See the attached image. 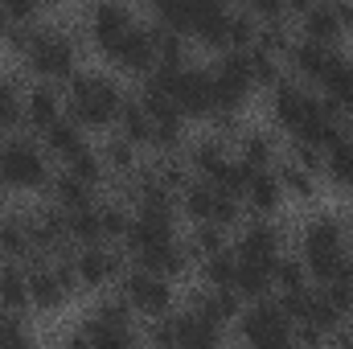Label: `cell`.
Returning a JSON list of instances; mask_svg holds the SVG:
<instances>
[{"label": "cell", "mask_w": 353, "mask_h": 349, "mask_svg": "<svg viewBox=\"0 0 353 349\" xmlns=\"http://www.w3.org/2000/svg\"><path fill=\"white\" fill-rule=\"evenodd\" d=\"M123 90L103 70H74L66 79V115L79 119L87 132H103L119 119Z\"/></svg>", "instance_id": "cell-1"}, {"label": "cell", "mask_w": 353, "mask_h": 349, "mask_svg": "<svg viewBox=\"0 0 353 349\" xmlns=\"http://www.w3.org/2000/svg\"><path fill=\"white\" fill-rule=\"evenodd\" d=\"M25 70L41 83H62L79 70V37L66 33L62 25H33L29 37H25Z\"/></svg>", "instance_id": "cell-2"}, {"label": "cell", "mask_w": 353, "mask_h": 349, "mask_svg": "<svg viewBox=\"0 0 353 349\" xmlns=\"http://www.w3.org/2000/svg\"><path fill=\"white\" fill-rule=\"evenodd\" d=\"M345 222L337 218V214H316V218H308L304 226H300V259L308 267V275L321 283V279H329L341 263L350 259V251H345Z\"/></svg>", "instance_id": "cell-3"}, {"label": "cell", "mask_w": 353, "mask_h": 349, "mask_svg": "<svg viewBox=\"0 0 353 349\" xmlns=\"http://www.w3.org/2000/svg\"><path fill=\"white\" fill-rule=\"evenodd\" d=\"M144 79L165 90L185 111V119H210L218 111V103H214V74L205 66H193V62H185V66H157Z\"/></svg>", "instance_id": "cell-4"}, {"label": "cell", "mask_w": 353, "mask_h": 349, "mask_svg": "<svg viewBox=\"0 0 353 349\" xmlns=\"http://www.w3.org/2000/svg\"><path fill=\"white\" fill-rule=\"evenodd\" d=\"M0 181L12 193H37L46 189L50 177V152L46 144L29 140V136H4L0 140Z\"/></svg>", "instance_id": "cell-5"}, {"label": "cell", "mask_w": 353, "mask_h": 349, "mask_svg": "<svg viewBox=\"0 0 353 349\" xmlns=\"http://www.w3.org/2000/svg\"><path fill=\"white\" fill-rule=\"evenodd\" d=\"M119 296L128 300V308L144 321H161L176 308V292H173V279L152 271V267H128L123 279H119Z\"/></svg>", "instance_id": "cell-6"}, {"label": "cell", "mask_w": 353, "mask_h": 349, "mask_svg": "<svg viewBox=\"0 0 353 349\" xmlns=\"http://www.w3.org/2000/svg\"><path fill=\"white\" fill-rule=\"evenodd\" d=\"M132 308H128V300L119 296V300H99L94 308H90V317L74 329V341H87V346H132L140 333H136V325H132Z\"/></svg>", "instance_id": "cell-7"}, {"label": "cell", "mask_w": 353, "mask_h": 349, "mask_svg": "<svg viewBox=\"0 0 353 349\" xmlns=\"http://www.w3.org/2000/svg\"><path fill=\"white\" fill-rule=\"evenodd\" d=\"M239 337L247 346H283V341H296V325L279 300L263 296V300H251L247 312H239Z\"/></svg>", "instance_id": "cell-8"}, {"label": "cell", "mask_w": 353, "mask_h": 349, "mask_svg": "<svg viewBox=\"0 0 353 349\" xmlns=\"http://www.w3.org/2000/svg\"><path fill=\"white\" fill-rule=\"evenodd\" d=\"M214 74V103L218 111H243L255 94V79H251V62L247 50H222V58L210 66Z\"/></svg>", "instance_id": "cell-9"}, {"label": "cell", "mask_w": 353, "mask_h": 349, "mask_svg": "<svg viewBox=\"0 0 353 349\" xmlns=\"http://www.w3.org/2000/svg\"><path fill=\"white\" fill-rule=\"evenodd\" d=\"M123 251H115L111 243H87V247H74V275H79V288L87 292H107L111 283L123 279Z\"/></svg>", "instance_id": "cell-10"}, {"label": "cell", "mask_w": 353, "mask_h": 349, "mask_svg": "<svg viewBox=\"0 0 353 349\" xmlns=\"http://www.w3.org/2000/svg\"><path fill=\"white\" fill-rule=\"evenodd\" d=\"M107 62H111L115 70L132 74V79L152 74V70H157V25H140V21H136V25L111 46Z\"/></svg>", "instance_id": "cell-11"}, {"label": "cell", "mask_w": 353, "mask_h": 349, "mask_svg": "<svg viewBox=\"0 0 353 349\" xmlns=\"http://www.w3.org/2000/svg\"><path fill=\"white\" fill-rule=\"evenodd\" d=\"M132 25H136V12H132L123 0H94L90 12H87V41L107 58L111 46H115Z\"/></svg>", "instance_id": "cell-12"}, {"label": "cell", "mask_w": 353, "mask_h": 349, "mask_svg": "<svg viewBox=\"0 0 353 349\" xmlns=\"http://www.w3.org/2000/svg\"><path fill=\"white\" fill-rule=\"evenodd\" d=\"M333 58H337V50L325 46V41H312V37H292L288 54H283V62L292 66V79L308 83V87H316L325 79V70L333 66Z\"/></svg>", "instance_id": "cell-13"}, {"label": "cell", "mask_w": 353, "mask_h": 349, "mask_svg": "<svg viewBox=\"0 0 353 349\" xmlns=\"http://www.w3.org/2000/svg\"><path fill=\"white\" fill-rule=\"evenodd\" d=\"M283 230L271 222V218H255V222H247L243 230H239V239H234V255L239 259H255V263H275L283 255Z\"/></svg>", "instance_id": "cell-14"}, {"label": "cell", "mask_w": 353, "mask_h": 349, "mask_svg": "<svg viewBox=\"0 0 353 349\" xmlns=\"http://www.w3.org/2000/svg\"><path fill=\"white\" fill-rule=\"evenodd\" d=\"M230 152H234L243 165H251V169H275V165H279V140H275V132H267V128H243V132L234 136Z\"/></svg>", "instance_id": "cell-15"}, {"label": "cell", "mask_w": 353, "mask_h": 349, "mask_svg": "<svg viewBox=\"0 0 353 349\" xmlns=\"http://www.w3.org/2000/svg\"><path fill=\"white\" fill-rule=\"evenodd\" d=\"M66 115V94H58L54 90V83H33V87L25 90V123L41 136L54 119H62Z\"/></svg>", "instance_id": "cell-16"}, {"label": "cell", "mask_w": 353, "mask_h": 349, "mask_svg": "<svg viewBox=\"0 0 353 349\" xmlns=\"http://www.w3.org/2000/svg\"><path fill=\"white\" fill-rule=\"evenodd\" d=\"M283 185H279V173L275 169H251V181H247V193H243V206L259 218H275L279 206H283Z\"/></svg>", "instance_id": "cell-17"}, {"label": "cell", "mask_w": 353, "mask_h": 349, "mask_svg": "<svg viewBox=\"0 0 353 349\" xmlns=\"http://www.w3.org/2000/svg\"><path fill=\"white\" fill-rule=\"evenodd\" d=\"M41 144H46V152L50 157H58L62 165H70L87 144V128L79 123V119H70V115H62V119H54L46 132H41Z\"/></svg>", "instance_id": "cell-18"}, {"label": "cell", "mask_w": 353, "mask_h": 349, "mask_svg": "<svg viewBox=\"0 0 353 349\" xmlns=\"http://www.w3.org/2000/svg\"><path fill=\"white\" fill-rule=\"evenodd\" d=\"M0 259H37L33 247V230H29V214H4L0 218Z\"/></svg>", "instance_id": "cell-19"}, {"label": "cell", "mask_w": 353, "mask_h": 349, "mask_svg": "<svg viewBox=\"0 0 353 349\" xmlns=\"http://www.w3.org/2000/svg\"><path fill=\"white\" fill-rule=\"evenodd\" d=\"M300 37H312V41L333 46V41L345 37V25L337 21V12H333L329 0H316V4H308V8L300 12Z\"/></svg>", "instance_id": "cell-20"}, {"label": "cell", "mask_w": 353, "mask_h": 349, "mask_svg": "<svg viewBox=\"0 0 353 349\" xmlns=\"http://www.w3.org/2000/svg\"><path fill=\"white\" fill-rule=\"evenodd\" d=\"M0 304L8 312L33 308V300H29V267H21L17 259H0Z\"/></svg>", "instance_id": "cell-21"}, {"label": "cell", "mask_w": 353, "mask_h": 349, "mask_svg": "<svg viewBox=\"0 0 353 349\" xmlns=\"http://www.w3.org/2000/svg\"><path fill=\"white\" fill-rule=\"evenodd\" d=\"M239 259V255H234ZM271 267L275 263H255V259H239L234 263V292L243 300H263L275 292V279H271Z\"/></svg>", "instance_id": "cell-22"}, {"label": "cell", "mask_w": 353, "mask_h": 349, "mask_svg": "<svg viewBox=\"0 0 353 349\" xmlns=\"http://www.w3.org/2000/svg\"><path fill=\"white\" fill-rule=\"evenodd\" d=\"M94 189L99 185H90V181H83L79 173H66L62 177H54L50 181V193H54V206H62L66 214H74V210H87V206H94L99 197H94Z\"/></svg>", "instance_id": "cell-23"}, {"label": "cell", "mask_w": 353, "mask_h": 349, "mask_svg": "<svg viewBox=\"0 0 353 349\" xmlns=\"http://www.w3.org/2000/svg\"><path fill=\"white\" fill-rule=\"evenodd\" d=\"M115 128H119V136H128L136 148H152V115H148V107L140 103V94H136V99H123Z\"/></svg>", "instance_id": "cell-24"}, {"label": "cell", "mask_w": 353, "mask_h": 349, "mask_svg": "<svg viewBox=\"0 0 353 349\" xmlns=\"http://www.w3.org/2000/svg\"><path fill=\"white\" fill-rule=\"evenodd\" d=\"M316 90L333 103V107H350L353 103V58H345V54H337L333 58V66L325 70V79L316 83Z\"/></svg>", "instance_id": "cell-25"}, {"label": "cell", "mask_w": 353, "mask_h": 349, "mask_svg": "<svg viewBox=\"0 0 353 349\" xmlns=\"http://www.w3.org/2000/svg\"><path fill=\"white\" fill-rule=\"evenodd\" d=\"M99 152H103L107 177H123V181H128V177L140 169V148H136L128 136H119V132H115V136H111V140H107Z\"/></svg>", "instance_id": "cell-26"}, {"label": "cell", "mask_w": 353, "mask_h": 349, "mask_svg": "<svg viewBox=\"0 0 353 349\" xmlns=\"http://www.w3.org/2000/svg\"><path fill=\"white\" fill-rule=\"evenodd\" d=\"M201 4H205V0H148V8L157 12V21H161L165 29L185 33V37H189L193 21H197V12H201Z\"/></svg>", "instance_id": "cell-27"}, {"label": "cell", "mask_w": 353, "mask_h": 349, "mask_svg": "<svg viewBox=\"0 0 353 349\" xmlns=\"http://www.w3.org/2000/svg\"><path fill=\"white\" fill-rule=\"evenodd\" d=\"M275 173H279V185H283L288 197H296V201H316L321 185H316V173H312V169H304V165H296V161L288 157V161L275 165Z\"/></svg>", "instance_id": "cell-28"}, {"label": "cell", "mask_w": 353, "mask_h": 349, "mask_svg": "<svg viewBox=\"0 0 353 349\" xmlns=\"http://www.w3.org/2000/svg\"><path fill=\"white\" fill-rule=\"evenodd\" d=\"M325 177L333 181L337 193H353V144H350V136H341L325 152Z\"/></svg>", "instance_id": "cell-29"}, {"label": "cell", "mask_w": 353, "mask_h": 349, "mask_svg": "<svg viewBox=\"0 0 353 349\" xmlns=\"http://www.w3.org/2000/svg\"><path fill=\"white\" fill-rule=\"evenodd\" d=\"M247 62H251V79H255V90H271L283 83V58L271 54L263 46H251L247 50Z\"/></svg>", "instance_id": "cell-30"}, {"label": "cell", "mask_w": 353, "mask_h": 349, "mask_svg": "<svg viewBox=\"0 0 353 349\" xmlns=\"http://www.w3.org/2000/svg\"><path fill=\"white\" fill-rule=\"evenodd\" d=\"M230 243H226V230L218 226V222H193V235L185 239V251H189V259H205V255H214V251H226Z\"/></svg>", "instance_id": "cell-31"}, {"label": "cell", "mask_w": 353, "mask_h": 349, "mask_svg": "<svg viewBox=\"0 0 353 349\" xmlns=\"http://www.w3.org/2000/svg\"><path fill=\"white\" fill-rule=\"evenodd\" d=\"M271 279H275V292L279 296H288V292H300V288H308V267L300 255H279L275 267H271Z\"/></svg>", "instance_id": "cell-32"}, {"label": "cell", "mask_w": 353, "mask_h": 349, "mask_svg": "<svg viewBox=\"0 0 353 349\" xmlns=\"http://www.w3.org/2000/svg\"><path fill=\"white\" fill-rule=\"evenodd\" d=\"M234 247H226V251H214V255H205L201 259V283L205 288H234Z\"/></svg>", "instance_id": "cell-33"}, {"label": "cell", "mask_w": 353, "mask_h": 349, "mask_svg": "<svg viewBox=\"0 0 353 349\" xmlns=\"http://www.w3.org/2000/svg\"><path fill=\"white\" fill-rule=\"evenodd\" d=\"M17 123H25V94L17 90L12 79L0 74V136H8Z\"/></svg>", "instance_id": "cell-34"}, {"label": "cell", "mask_w": 353, "mask_h": 349, "mask_svg": "<svg viewBox=\"0 0 353 349\" xmlns=\"http://www.w3.org/2000/svg\"><path fill=\"white\" fill-rule=\"evenodd\" d=\"M255 41H259V17L255 12H230L226 50H251Z\"/></svg>", "instance_id": "cell-35"}, {"label": "cell", "mask_w": 353, "mask_h": 349, "mask_svg": "<svg viewBox=\"0 0 353 349\" xmlns=\"http://www.w3.org/2000/svg\"><path fill=\"white\" fill-rule=\"evenodd\" d=\"M54 4H58V0H0V8H4L17 25H33L37 17L54 12Z\"/></svg>", "instance_id": "cell-36"}, {"label": "cell", "mask_w": 353, "mask_h": 349, "mask_svg": "<svg viewBox=\"0 0 353 349\" xmlns=\"http://www.w3.org/2000/svg\"><path fill=\"white\" fill-rule=\"evenodd\" d=\"M239 4H243L247 12H255L259 21H279V17L288 12V8H283V0H239Z\"/></svg>", "instance_id": "cell-37"}, {"label": "cell", "mask_w": 353, "mask_h": 349, "mask_svg": "<svg viewBox=\"0 0 353 349\" xmlns=\"http://www.w3.org/2000/svg\"><path fill=\"white\" fill-rule=\"evenodd\" d=\"M345 136H350V144H353V123H350V128H345Z\"/></svg>", "instance_id": "cell-38"}, {"label": "cell", "mask_w": 353, "mask_h": 349, "mask_svg": "<svg viewBox=\"0 0 353 349\" xmlns=\"http://www.w3.org/2000/svg\"><path fill=\"white\" fill-rule=\"evenodd\" d=\"M345 115H353V103H350V107H345Z\"/></svg>", "instance_id": "cell-39"}, {"label": "cell", "mask_w": 353, "mask_h": 349, "mask_svg": "<svg viewBox=\"0 0 353 349\" xmlns=\"http://www.w3.org/2000/svg\"><path fill=\"white\" fill-rule=\"evenodd\" d=\"M0 193H4V181H0Z\"/></svg>", "instance_id": "cell-40"}]
</instances>
